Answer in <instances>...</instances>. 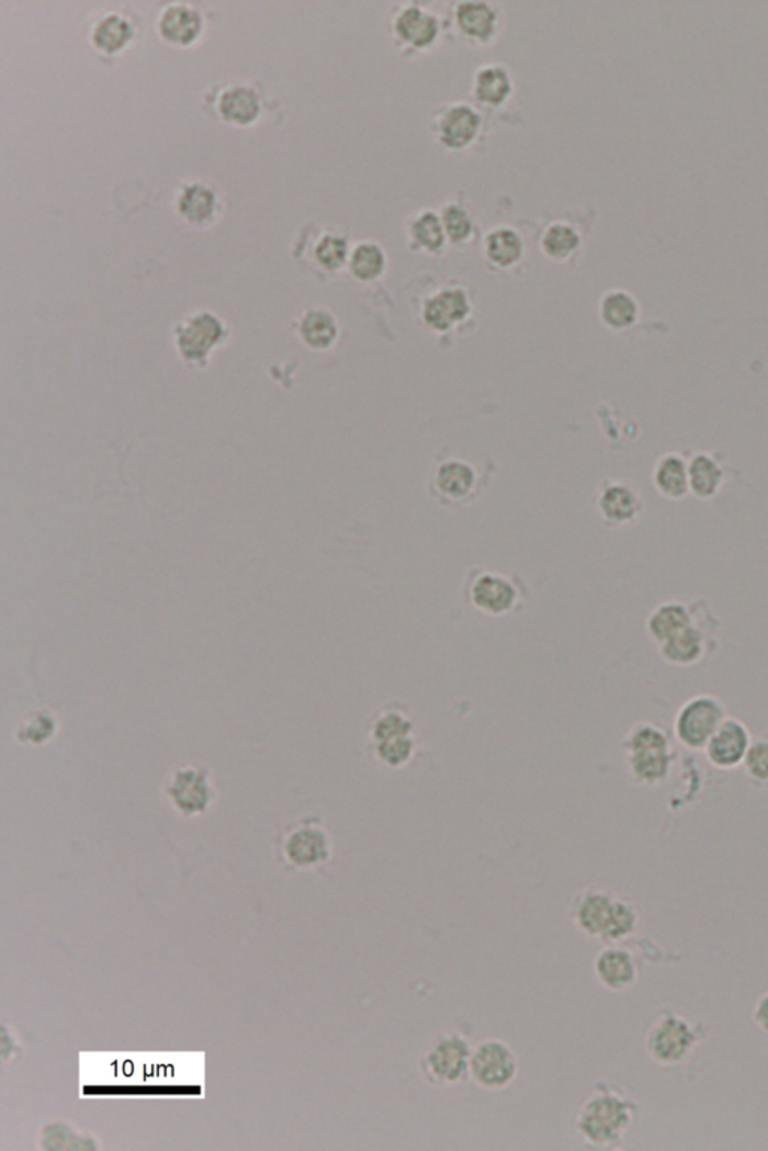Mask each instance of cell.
I'll use <instances>...</instances> for the list:
<instances>
[{
    "mask_svg": "<svg viewBox=\"0 0 768 1151\" xmlns=\"http://www.w3.org/2000/svg\"><path fill=\"white\" fill-rule=\"evenodd\" d=\"M639 1113L640 1105L622 1087L599 1081L576 1116V1132L587 1144L614 1147L635 1124Z\"/></svg>",
    "mask_w": 768,
    "mask_h": 1151,
    "instance_id": "cell-1",
    "label": "cell"
},
{
    "mask_svg": "<svg viewBox=\"0 0 768 1151\" xmlns=\"http://www.w3.org/2000/svg\"><path fill=\"white\" fill-rule=\"evenodd\" d=\"M629 777L643 788H656L668 780L676 752L671 736L652 721H639L622 741Z\"/></svg>",
    "mask_w": 768,
    "mask_h": 1151,
    "instance_id": "cell-2",
    "label": "cell"
},
{
    "mask_svg": "<svg viewBox=\"0 0 768 1151\" xmlns=\"http://www.w3.org/2000/svg\"><path fill=\"white\" fill-rule=\"evenodd\" d=\"M707 1036L704 1024L690 1022L677 1011L662 1009L645 1036V1050L660 1067H678L697 1050Z\"/></svg>",
    "mask_w": 768,
    "mask_h": 1151,
    "instance_id": "cell-3",
    "label": "cell"
},
{
    "mask_svg": "<svg viewBox=\"0 0 768 1151\" xmlns=\"http://www.w3.org/2000/svg\"><path fill=\"white\" fill-rule=\"evenodd\" d=\"M281 862L292 871L318 870L332 858L330 835L318 816H305L281 831L276 842Z\"/></svg>",
    "mask_w": 768,
    "mask_h": 1151,
    "instance_id": "cell-4",
    "label": "cell"
},
{
    "mask_svg": "<svg viewBox=\"0 0 768 1151\" xmlns=\"http://www.w3.org/2000/svg\"><path fill=\"white\" fill-rule=\"evenodd\" d=\"M473 1048L467 1038L456 1031L437 1036L419 1060L423 1079L432 1085L448 1087L468 1076Z\"/></svg>",
    "mask_w": 768,
    "mask_h": 1151,
    "instance_id": "cell-5",
    "label": "cell"
},
{
    "mask_svg": "<svg viewBox=\"0 0 768 1151\" xmlns=\"http://www.w3.org/2000/svg\"><path fill=\"white\" fill-rule=\"evenodd\" d=\"M693 605V621L677 636L669 639L659 646L660 657L668 665L677 667H690L701 663L709 654V648H714V634L719 621L714 618L712 610L705 601H696Z\"/></svg>",
    "mask_w": 768,
    "mask_h": 1151,
    "instance_id": "cell-6",
    "label": "cell"
},
{
    "mask_svg": "<svg viewBox=\"0 0 768 1151\" xmlns=\"http://www.w3.org/2000/svg\"><path fill=\"white\" fill-rule=\"evenodd\" d=\"M228 331L218 315L200 311L174 327V346L183 362L194 370L206 366L212 351L226 341Z\"/></svg>",
    "mask_w": 768,
    "mask_h": 1151,
    "instance_id": "cell-7",
    "label": "cell"
},
{
    "mask_svg": "<svg viewBox=\"0 0 768 1151\" xmlns=\"http://www.w3.org/2000/svg\"><path fill=\"white\" fill-rule=\"evenodd\" d=\"M725 704L713 695H698L681 704L674 721L678 743L693 752H704L705 745L726 719Z\"/></svg>",
    "mask_w": 768,
    "mask_h": 1151,
    "instance_id": "cell-8",
    "label": "cell"
},
{
    "mask_svg": "<svg viewBox=\"0 0 768 1151\" xmlns=\"http://www.w3.org/2000/svg\"><path fill=\"white\" fill-rule=\"evenodd\" d=\"M468 1076L477 1087L500 1092L517 1080V1056L505 1040H482L473 1048Z\"/></svg>",
    "mask_w": 768,
    "mask_h": 1151,
    "instance_id": "cell-9",
    "label": "cell"
},
{
    "mask_svg": "<svg viewBox=\"0 0 768 1151\" xmlns=\"http://www.w3.org/2000/svg\"><path fill=\"white\" fill-rule=\"evenodd\" d=\"M170 804L179 814L195 817L206 814L215 802V788L206 766H181L171 774L166 786Z\"/></svg>",
    "mask_w": 768,
    "mask_h": 1151,
    "instance_id": "cell-10",
    "label": "cell"
},
{
    "mask_svg": "<svg viewBox=\"0 0 768 1151\" xmlns=\"http://www.w3.org/2000/svg\"><path fill=\"white\" fill-rule=\"evenodd\" d=\"M468 603L484 616H509L521 603V593L510 577L496 572H481L467 582Z\"/></svg>",
    "mask_w": 768,
    "mask_h": 1151,
    "instance_id": "cell-11",
    "label": "cell"
},
{
    "mask_svg": "<svg viewBox=\"0 0 768 1151\" xmlns=\"http://www.w3.org/2000/svg\"><path fill=\"white\" fill-rule=\"evenodd\" d=\"M615 892L603 887H588L572 901L571 919L588 937L603 939L617 900Z\"/></svg>",
    "mask_w": 768,
    "mask_h": 1151,
    "instance_id": "cell-12",
    "label": "cell"
},
{
    "mask_svg": "<svg viewBox=\"0 0 768 1151\" xmlns=\"http://www.w3.org/2000/svg\"><path fill=\"white\" fill-rule=\"evenodd\" d=\"M750 743L752 736L746 724L735 716H726L705 745L707 760L721 771L737 769L745 761Z\"/></svg>",
    "mask_w": 768,
    "mask_h": 1151,
    "instance_id": "cell-13",
    "label": "cell"
},
{
    "mask_svg": "<svg viewBox=\"0 0 768 1151\" xmlns=\"http://www.w3.org/2000/svg\"><path fill=\"white\" fill-rule=\"evenodd\" d=\"M600 518L610 527H624L635 522L643 510V501L635 487L629 483L605 482L598 495Z\"/></svg>",
    "mask_w": 768,
    "mask_h": 1151,
    "instance_id": "cell-14",
    "label": "cell"
},
{
    "mask_svg": "<svg viewBox=\"0 0 768 1151\" xmlns=\"http://www.w3.org/2000/svg\"><path fill=\"white\" fill-rule=\"evenodd\" d=\"M595 974L605 989L622 993L632 989L639 981V964L631 950L608 945L596 957Z\"/></svg>",
    "mask_w": 768,
    "mask_h": 1151,
    "instance_id": "cell-15",
    "label": "cell"
},
{
    "mask_svg": "<svg viewBox=\"0 0 768 1151\" xmlns=\"http://www.w3.org/2000/svg\"><path fill=\"white\" fill-rule=\"evenodd\" d=\"M476 485V471L463 459L451 458L440 462L432 477V490L444 503H467L475 494Z\"/></svg>",
    "mask_w": 768,
    "mask_h": 1151,
    "instance_id": "cell-16",
    "label": "cell"
},
{
    "mask_svg": "<svg viewBox=\"0 0 768 1151\" xmlns=\"http://www.w3.org/2000/svg\"><path fill=\"white\" fill-rule=\"evenodd\" d=\"M101 1140L67 1118H53L41 1126L38 1149L43 1151H98Z\"/></svg>",
    "mask_w": 768,
    "mask_h": 1151,
    "instance_id": "cell-17",
    "label": "cell"
},
{
    "mask_svg": "<svg viewBox=\"0 0 768 1151\" xmlns=\"http://www.w3.org/2000/svg\"><path fill=\"white\" fill-rule=\"evenodd\" d=\"M202 12L190 3L174 2L167 5L158 18V32L166 41L176 45H190L203 32Z\"/></svg>",
    "mask_w": 768,
    "mask_h": 1151,
    "instance_id": "cell-18",
    "label": "cell"
},
{
    "mask_svg": "<svg viewBox=\"0 0 768 1151\" xmlns=\"http://www.w3.org/2000/svg\"><path fill=\"white\" fill-rule=\"evenodd\" d=\"M216 112L228 124L240 126L255 124L261 113L260 95L251 86L228 84L216 98Z\"/></svg>",
    "mask_w": 768,
    "mask_h": 1151,
    "instance_id": "cell-19",
    "label": "cell"
},
{
    "mask_svg": "<svg viewBox=\"0 0 768 1151\" xmlns=\"http://www.w3.org/2000/svg\"><path fill=\"white\" fill-rule=\"evenodd\" d=\"M693 621V605L680 603V601H665L652 610L645 622L648 639L657 648L677 636L681 630Z\"/></svg>",
    "mask_w": 768,
    "mask_h": 1151,
    "instance_id": "cell-20",
    "label": "cell"
},
{
    "mask_svg": "<svg viewBox=\"0 0 768 1151\" xmlns=\"http://www.w3.org/2000/svg\"><path fill=\"white\" fill-rule=\"evenodd\" d=\"M408 735H416V723L410 712L402 703L392 702L379 708L368 724V743L370 744Z\"/></svg>",
    "mask_w": 768,
    "mask_h": 1151,
    "instance_id": "cell-21",
    "label": "cell"
},
{
    "mask_svg": "<svg viewBox=\"0 0 768 1151\" xmlns=\"http://www.w3.org/2000/svg\"><path fill=\"white\" fill-rule=\"evenodd\" d=\"M470 311L467 297L460 290H444L425 303L423 319L431 329L444 331L463 321Z\"/></svg>",
    "mask_w": 768,
    "mask_h": 1151,
    "instance_id": "cell-22",
    "label": "cell"
},
{
    "mask_svg": "<svg viewBox=\"0 0 768 1151\" xmlns=\"http://www.w3.org/2000/svg\"><path fill=\"white\" fill-rule=\"evenodd\" d=\"M216 194L211 187L202 182H190L182 187L176 200L179 215L188 223L203 225L210 223L216 212Z\"/></svg>",
    "mask_w": 768,
    "mask_h": 1151,
    "instance_id": "cell-23",
    "label": "cell"
},
{
    "mask_svg": "<svg viewBox=\"0 0 768 1151\" xmlns=\"http://www.w3.org/2000/svg\"><path fill=\"white\" fill-rule=\"evenodd\" d=\"M134 36V24L122 12L110 11L92 27L91 40L98 50L105 55L124 50Z\"/></svg>",
    "mask_w": 768,
    "mask_h": 1151,
    "instance_id": "cell-24",
    "label": "cell"
},
{
    "mask_svg": "<svg viewBox=\"0 0 768 1151\" xmlns=\"http://www.w3.org/2000/svg\"><path fill=\"white\" fill-rule=\"evenodd\" d=\"M481 117L467 105H456L441 119V142L449 147H463L475 138Z\"/></svg>",
    "mask_w": 768,
    "mask_h": 1151,
    "instance_id": "cell-25",
    "label": "cell"
},
{
    "mask_svg": "<svg viewBox=\"0 0 768 1151\" xmlns=\"http://www.w3.org/2000/svg\"><path fill=\"white\" fill-rule=\"evenodd\" d=\"M655 485L662 495L673 499L684 498L689 493L688 464L680 454H665L657 462Z\"/></svg>",
    "mask_w": 768,
    "mask_h": 1151,
    "instance_id": "cell-26",
    "label": "cell"
},
{
    "mask_svg": "<svg viewBox=\"0 0 768 1151\" xmlns=\"http://www.w3.org/2000/svg\"><path fill=\"white\" fill-rule=\"evenodd\" d=\"M300 335L306 347L313 350H328L337 341V321L328 311H306L301 318Z\"/></svg>",
    "mask_w": 768,
    "mask_h": 1151,
    "instance_id": "cell-27",
    "label": "cell"
},
{
    "mask_svg": "<svg viewBox=\"0 0 768 1151\" xmlns=\"http://www.w3.org/2000/svg\"><path fill=\"white\" fill-rule=\"evenodd\" d=\"M639 303L626 291H610L600 302V318L614 330L628 329L639 319Z\"/></svg>",
    "mask_w": 768,
    "mask_h": 1151,
    "instance_id": "cell-28",
    "label": "cell"
},
{
    "mask_svg": "<svg viewBox=\"0 0 768 1151\" xmlns=\"http://www.w3.org/2000/svg\"><path fill=\"white\" fill-rule=\"evenodd\" d=\"M689 489L697 497L713 498L722 486L723 471L716 459L710 454L700 453L690 461Z\"/></svg>",
    "mask_w": 768,
    "mask_h": 1151,
    "instance_id": "cell-29",
    "label": "cell"
},
{
    "mask_svg": "<svg viewBox=\"0 0 768 1151\" xmlns=\"http://www.w3.org/2000/svg\"><path fill=\"white\" fill-rule=\"evenodd\" d=\"M437 31L439 27H437L436 19L420 11L419 8H408L396 20V32L416 47H423L432 43Z\"/></svg>",
    "mask_w": 768,
    "mask_h": 1151,
    "instance_id": "cell-30",
    "label": "cell"
},
{
    "mask_svg": "<svg viewBox=\"0 0 768 1151\" xmlns=\"http://www.w3.org/2000/svg\"><path fill=\"white\" fill-rule=\"evenodd\" d=\"M416 749H418L416 735L370 744L371 755L383 768L387 769L406 768L407 765H410L413 757H415Z\"/></svg>",
    "mask_w": 768,
    "mask_h": 1151,
    "instance_id": "cell-31",
    "label": "cell"
},
{
    "mask_svg": "<svg viewBox=\"0 0 768 1151\" xmlns=\"http://www.w3.org/2000/svg\"><path fill=\"white\" fill-rule=\"evenodd\" d=\"M639 925L640 913L636 905L633 904L631 900L623 899V896H617L611 923L608 925L607 933H605L602 940L610 945L620 944V941L632 936V934L639 929Z\"/></svg>",
    "mask_w": 768,
    "mask_h": 1151,
    "instance_id": "cell-32",
    "label": "cell"
},
{
    "mask_svg": "<svg viewBox=\"0 0 768 1151\" xmlns=\"http://www.w3.org/2000/svg\"><path fill=\"white\" fill-rule=\"evenodd\" d=\"M496 15L485 3L467 2L458 8V23L465 34L485 38L492 34Z\"/></svg>",
    "mask_w": 768,
    "mask_h": 1151,
    "instance_id": "cell-33",
    "label": "cell"
},
{
    "mask_svg": "<svg viewBox=\"0 0 768 1151\" xmlns=\"http://www.w3.org/2000/svg\"><path fill=\"white\" fill-rule=\"evenodd\" d=\"M522 245L520 237L510 229H497L486 239V252L496 264L510 266L520 260Z\"/></svg>",
    "mask_w": 768,
    "mask_h": 1151,
    "instance_id": "cell-34",
    "label": "cell"
},
{
    "mask_svg": "<svg viewBox=\"0 0 768 1151\" xmlns=\"http://www.w3.org/2000/svg\"><path fill=\"white\" fill-rule=\"evenodd\" d=\"M742 766L745 768L747 780L755 788H768V732L752 741Z\"/></svg>",
    "mask_w": 768,
    "mask_h": 1151,
    "instance_id": "cell-35",
    "label": "cell"
},
{
    "mask_svg": "<svg viewBox=\"0 0 768 1151\" xmlns=\"http://www.w3.org/2000/svg\"><path fill=\"white\" fill-rule=\"evenodd\" d=\"M510 80L505 69L488 67L482 69L476 77V95L479 100L498 104L509 95Z\"/></svg>",
    "mask_w": 768,
    "mask_h": 1151,
    "instance_id": "cell-36",
    "label": "cell"
},
{
    "mask_svg": "<svg viewBox=\"0 0 768 1151\" xmlns=\"http://www.w3.org/2000/svg\"><path fill=\"white\" fill-rule=\"evenodd\" d=\"M351 272L362 281H371L383 272L384 256L382 249L373 244H362L351 256Z\"/></svg>",
    "mask_w": 768,
    "mask_h": 1151,
    "instance_id": "cell-37",
    "label": "cell"
},
{
    "mask_svg": "<svg viewBox=\"0 0 768 1151\" xmlns=\"http://www.w3.org/2000/svg\"><path fill=\"white\" fill-rule=\"evenodd\" d=\"M56 732V720L50 712L43 711L29 716L19 727L18 736L22 743L32 745L44 744L50 740Z\"/></svg>",
    "mask_w": 768,
    "mask_h": 1151,
    "instance_id": "cell-38",
    "label": "cell"
},
{
    "mask_svg": "<svg viewBox=\"0 0 768 1151\" xmlns=\"http://www.w3.org/2000/svg\"><path fill=\"white\" fill-rule=\"evenodd\" d=\"M579 237L567 225H553L543 237V248L554 258H565L578 247Z\"/></svg>",
    "mask_w": 768,
    "mask_h": 1151,
    "instance_id": "cell-39",
    "label": "cell"
},
{
    "mask_svg": "<svg viewBox=\"0 0 768 1151\" xmlns=\"http://www.w3.org/2000/svg\"><path fill=\"white\" fill-rule=\"evenodd\" d=\"M413 235L425 248L437 249L443 244V229L434 213H422L413 224Z\"/></svg>",
    "mask_w": 768,
    "mask_h": 1151,
    "instance_id": "cell-40",
    "label": "cell"
},
{
    "mask_svg": "<svg viewBox=\"0 0 768 1151\" xmlns=\"http://www.w3.org/2000/svg\"><path fill=\"white\" fill-rule=\"evenodd\" d=\"M318 263L326 269H338L345 264L347 257V244L338 236H325L316 248Z\"/></svg>",
    "mask_w": 768,
    "mask_h": 1151,
    "instance_id": "cell-41",
    "label": "cell"
},
{
    "mask_svg": "<svg viewBox=\"0 0 768 1151\" xmlns=\"http://www.w3.org/2000/svg\"><path fill=\"white\" fill-rule=\"evenodd\" d=\"M443 221L449 237L455 241L465 239L472 232V219L464 208L458 206L444 208Z\"/></svg>",
    "mask_w": 768,
    "mask_h": 1151,
    "instance_id": "cell-42",
    "label": "cell"
},
{
    "mask_svg": "<svg viewBox=\"0 0 768 1151\" xmlns=\"http://www.w3.org/2000/svg\"><path fill=\"white\" fill-rule=\"evenodd\" d=\"M0 1031H2V1035H0V1059H2L3 1064L14 1062L24 1052L22 1042H20L15 1031L8 1026V1023H2Z\"/></svg>",
    "mask_w": 768,
    "mask_h": 1151,
    "instance_id": "cell-43",
    "label": "cell"
},
{
    "mask_svg": "<svg viewBox=\"0 0 768 1151\" xmlns=\"http://www.w3.org/2000/svg\"><path fill=\"white\" fill-rule=\"evenodd\" d=\"M754 1023L757 1024L759 1030L768 1035V991L759 995L755 1003Z\"/></svg>",
    "mask_w": 768,
    "mask_h": 1151,
    "instance_id": "cell-44",
    "label": "cell"
}]
</instances>
